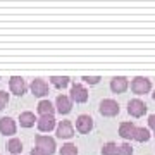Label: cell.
Returning <instances> with one entry per match:
<instances>
[{"mask_svg": "<svg viewBox=\"0 0 155 155\" xmlns=\"http://www.w3.org/2000/svg\"><path fill=\"white\" fill-rule=\"evenodd\" d=\"M134 131H136V126L133 122H121L119 124V136L122 140H134Z\"/></svg>", "mask_w": 155, "mask_h": 155, "instance_id": "obj_13", "label": "cell"}, {"mask_svg": "<svg viewBox=\"0 0 155 155\" xmlns=\"http://www.w3.org/2000/svg\"><path fill=\"white\" fill-rule=\"evenodd\" d=\"M7 104H9V93L0 90V112L4 110V107H5Z\"/></svg>", "mask_w": 155, "mask_h": 155, "instance_id": "obj_23", "label": "cell"}, {"mask_svg": "<svg viewBox=\"0 0 155 155\" xmlns=\"http://www.w3.org/2000/svg\"><path fill=\"white\" fill-rule=\"evenodd\" d=\"M83 79H84V83H88V84H98L102 78L100 76H83Z\"/></svg>", "mask_w": 155, "mask_h": 155, "instance_id": "obj_24", "label": "cell"}, {"mask_svg": "<svg viewBox=\"0 0 155 155\" xmlns=\"http://www.w3.org/2000/svg\"><path fill=\"white\" fill-rule=\"evenodd\" d=\"M29 88H31V93H33L35 97H40V98L45 97V95H48V84H47L45 79H40V78H36V79L31 81Z\"/></svg>", "mask_w": 155, "mask_h": 155, "instance_id": "obj_8", "label": "cell"}, {"mask_svg": "<svg viewBox=\"0 0 155 155\" xmlns=\"http://www.w3.org/2000/svg\"><path fill=\"white\" fill-rule=\"evenodd\" d=\"M36 121H38V119L35 117L33 112H29V110L21 112V114H19V124H21L22 127H33Z\"/></svg>", "mask_w": 155, "mask_h": 155, "instance_id": "obj_16", "label": "cell"}, {"mask_svg": "<svg viewBox=\"0 0 155 155\" xmlns=\"http://www.w3.org/2000/svg\"><path fill=\"white\" fill-rule=\"evenodd\" d=\"M147 109H148L147 104L140 98L129 100V104H127V112H129V116H133V117H143L147 114Z\"/></svg>", "mask_w": 155, "mask_h": 155, "instance_id": "obj_4", "label": "cell"}, {"mask_svg": "<svg viewBox=\"0 0 155 155\" xmlns=\"http://www.w3.org/2000/svg\"><path fill=\"white\" fill-rule=\"evenodd\" d=\"M35 147L31 150V153L29 155H54L55 153V140L50 138V136H45V134H38L36 138H35Z\"/></svg>", "mask_w": 155, "mask_h": 155, "instance_id": "obj_1", "label": "cell"}, {"mask_svg": "<svg viewBox=\"0 0 155 155\" xmlns=\"http://www.w3.org/2000/svg\"><path fill=\"white\" fill-rule=\"evenodd\" d=\"M69 81L71 79L67 76H52L50 78V83L54 84L55 88H66L67 84H69Z\"/></svg>", "mask_w": 155, "mask_h": 155, "instance_id": "obj_19", "label": "cell"}, {"mask_svg": "<svg viewBox=\"0 0 155 155\" xmlns=\"http://www.w3.org/2000/svg\"><path fill=\"white\" fill-rule=\"evenodd\" d=\"M16 121L12 119V117H2L0 119V133L5 134V136H12V134H16Z\"/></svg>", "mask_w": 155, "mask_h": 155, "instance_id": "obj_11", "label": "cell"}, {"mask_svg": "<svg viewBox=\"0 0 155 155\" xmlns=\"http://www.w3.org/2000/svg\"><path fill=\"white\" fill-rule=\"evenodd\" d=\"M54 112H55V107H54V104H52L50 100H40L38 102V114L41 117L43 116H54Z\"/></svg>", "mask_w": 155, "mask_h": 155, "instance_id": "obj_15", "label": "cell"}, {"mask_svg": "<svg viewBox=\"0 0 155 155\" xmlns=\"http://www.w3.org/2000/svg\"><path fill=\"white\" fill-rule=\"evenodd\" d=\"M76 129L81 134H86L93 129V119L88 116V114H81V116L76 119Z\"/></svg>", "mask_w": 155, "mask_h": 155, "instance_id": "obj_7", "label": "cell"}, {"mask_svg": "<svg viewBox=\"0 0 155 155\" xmlns=\"http://www.w3.org/2000/svg\"><path fill=\"white\" fill-rule=\"evenodd\" d=\"M152 97H153V100H155V91H153V93H152Z\"/></svg>", "mask_w": 155, "mask_h": 155, "instance_id": "obj_26", "label": "cell"}, {"mask_svg": "<svg viewBox=\"0 0 155 155\" xmlns=\"http://www.w3.org/2000/svg\"><path fill=\"white\" fill-rule=\"evenodd\" d=\"M36 126H38V129L41 133H48V131H52V129L55 127V117L54 116L40 117L38 121H36Z\"/></svg>", "mask_w": 155, "mask_h": 155, "instance_id": "obj_14", "label": "cell"}, {"mask_svg": "<svg viewBox=\"0 0 155 155\" xmlns=\"http://www.w3.org/2000/svg\"><path fill=\"white\" fill-rule=\"evenodd\" d=\"M127 88H129V81H127V78L117 76V78H114V79H110L112 93H124Z\"/></svg>", "mask_w": 155, "mask_h": 155, "instance_id": "obj_12", "label": "cell"}, {"mask_svg": "<svg viewBox=\"0 0 155 155\" xmlns=\"http://www.w3.org/2000/svg\"><path fill=\"white\" fill-rule=\"evenodd\" d=\"M57 136L64 140H69L74 136V127L71 121H61L57 124Z\"/></svg>", "mask_w": 155, "mask_h": 155, "instance_id": "obj_10", "label": "cell"}, {"mask_svg": "<svg viewBox=\"0 0 155 155\" xmlns=\"http://www.w3.org/2000/svg\"><path fill=\"white\" fill-rule=\"evenodd\" d=\"M148 126L155 131V114H152V116L148 117Z\"/></svg>", "mask_w": 155, "mask_h": 155, "instance_id": "obj_25", "label": "cell"}, {"mask_svg": "<svg viewBox=\"0 0 155 155\" xmlns=\"http://www.w3.org/2000/svg\"><path fill=\"white\" fill-rule=\"evenodd\" d=\"M61 155H78V147L74 143H66L62 145Z\"/></svg>", "mask_w": 155, "mask_h": 155, "instance_id": "obj_21", "label": "cell"}, {"mask_svg": "<svg viewBox=\"0 0 155 155\" xmlns=\"http://www.w3.org/2000/svg\"><path fill=\"white\" fill-rule=\"evenodd\" d=\"M134 140H136L138 143L148 141L150 140V131L147 129V127H136V131H134Z\"/></svg>", "mask_w": 155, "mask_h": 155, "instance_id": "obj_18", "label": "cell"}, {"mask_svg": "<svg viewBox=\"0 0 155 155\" xmlns=\"http://www.w3.org/2000/svg\"><path fill=\"white\" fill-rule=\"evenodd\" d=\"M9 88H11V91H12L14 95H17V97H22V95L26 93V90H28V84H26V81H24L22 78L12 76L11 79H9Z\"/></svg>", "mask_w": 155, "mask_h": 155, "instance_id": "obj_6", "label": "cell"}, {"mask_svg": "<svg viewBox=\"0 0 155 155\" xmlns=\"http://www.w3.org/2000/svg\"><path fill=\"white\" fill-rule=\"evenodd\" d=\"M119 110H121V107H119V104H117L116 100L112 98H104L102 102H100V114L105 117H114L119 114Z\"/></svg>", "mask_w": 155, "mask_h": 155, "instance_id": "obj_2", "label": "cell"}, {"mask_svg": "<svg viewBox=\"0 0 155 155\" xmlns=\"http://www.w3.org/2000/svg\"><path fill=\"white\" fill-rule=\"evenodd\" d=\"M131 90H133V93H136V95H145L152 90V81H150L148 78L138 76L131 81Z\"/></svg>", "mask_w": 155, "mask_h": 155, "instance_id": "obj_3", "label": "cell"}, {"mask_svg": "<svg viewBox=\"0 0 155 155\" xmlns=\"http://www.w3.org/2000/svg\"><path fill=\"white\" fill-rule=\"evenodd\" d=\"M7 150L11 152V153L14 155H19L22 152V143L19 138H11L9 141H7Z\"/></svg>", "mask_w": 155, "mask_h": 155, "instance_id": "obj_17", "label": "cell"}, {"mask_svg": "<svg viewBox=\"0 0 155 155\" xmlns=\"http://www.w3.org/2000/svg\"><path fill=\"white\" fill-rule=\"evenodd\" d=\"M117 148H119V145H116L114 141H109V143L104 145L102 155H117Z\"/></svg>", "mask_w": 155, "mask_h": 155, "instance_id": "obj_20", "label": "cell"}, {"mask_svg": "<svg viewBox=\"0 0 155 155\" xmlns=\"http://www.w3.org/2000/svg\"><path fill=\"white\" fill-rule=\"evenodd\" d=\"M153 136H155V134H153Z\"/></svg>", "mask_w": 155, "mask_h": 155, "instance_id": "obj_27", "label": "cell"}, {"mask_svg": "<svg viewBox=\"0 0 155 155\" xmlns=\"http://www.w3.org/2000/svg\"><path fill=\"white\" fill-rule=\"evenodd\" d=\"M55 109H57V112L59 114H69L71 112V109H72V100H71V97H66V95H59L57 97V100H55Z\"/></svg>", "mask_w": 155, "mask_h": 155, "instance_id": "obj_9", "label": "cell"}, {"mask_svg": "<svg viewBox=\"0 0 155 155\" xmlns=\"http://www.w3.org/2000/svg\"><path fill=\"white\" fill-rule=\"evenodd\" d=\"M71 100L76 104H84L88 100V90L84 88L83 84L74 83L71 86Z\"/></svg>", "mask_w": 155, "mask_h": 155, "instance_id": "obj_5", "label": "cell"}, {"mask_svg": "<svg viewBox=\"0 0 155 155\" xmlns=\"http://www.w3.org/2000/svg\"><path fill=\"white\" fill-rule=\"evenodd\" d=\"M117 155H133V147L129 143H122L117 148Z\"/></svg>", "mask_w": 155, "mask_h": 155, "instance_id": "obj_22", "label": "cell"}]
</instances>
